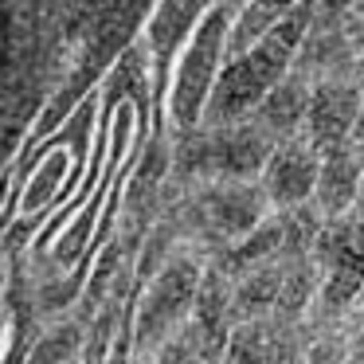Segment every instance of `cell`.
Returning a JSON list of instances; mask_svg holds the SVG:
<instances>
[{"label":"cell","mask_w":364,"mask_h":364,"mask_svg":"<svg viewBox=\"0 0 364 364\" xmlns=\"http://www.w3.org/2000/svg\"><path fill=\"white\" fill-rule=\"evenodd\" d=\"M278 341H282V329H278L274 317L235 321V329H231V337H228V348H223L220 364H274Z\"/></svg>","instance_id":"8fae6325"},{"label":"cell","mask_w":364,"mask_h":364,"mask_svg":"<svg viewBox=\"0 0 364 364\" xmlns=\"http://www.w3.org/2000/svg\"><path fill=\"white\" fill-rule=\"evenodd\" d=\"M79 341H82V325H59V329H51L48 337L36 345V353L28 364H71Z\"/></svg>","instance_id":"7c38bea8"},{"label":"cell","mask_w":364,"mask_h":364,"mask_svg":"<svg viewBox=\"0 0 364 364\" xmlns=\"http://www.w3.org/2000/svg\"><path fill=\"white\" fill-rule=\"evenodd\" d=\"M278 329H282V325H278ZM309 348H314L309 325H290V329H282L274 364H309Z\"/></svg>","instance_id":"4fadbf2b"},{"label":"cell","mask_w":364,"mask_h":364,"mask_svg":"<svg viewBox=\"0 0 364 364\" xmlns=\"http://www.w3.org/2000/svg\"><path fill=\"white\" fill-rule=\"evenodd\" d=\"M348 337H353V345H348V360L345 364H364V333L348 329Z\"/></svg>","instance_id":"2e32d148"},{"label":"cell","mask_w":364,"mask_h":364,"mask_svg":"<svg viewBox=\"0 0 364 364\" xmlns=\"http://www.w3.org/2000/svg\"><path fill=\"white\" fill-rule=\"evenodd\" d=\"M317 176H321V153L298 134L290 141L274 145L259 184H262V192H267L274 212H294V208L314 204Z\"/></svg>","instance_id":"5b68a950"},{"label":"cell","mask_w":364,"mask_h":364,"mask_svg":"<svg viewBox=\"0 0 364 364\" xmlns=\"http://www.w3.org/2000/svg\"><path fill=\"white\" fill-rule=\"evenodd\" d=\"M204 270H208V259L200 251H176L173 259L161 262V270L149 278L141 301H137L134 364H149L168 341L188 329Z\"/></svg>","instance_id":"7a4b0ae2"},{"label":"cell","mask_w":364,"mask_h":364,"mask_svg":"<svg viewBox=\"0 0 364 364\" xmlns=\"http://www.w3.org/2000/svg\"><path fill=\"white\" fill-rule=\"evenodd\" d=\"M348 329H337V333H321L314 337V348H309V364H345L348 360Z\"/></svg>","instance_id":"5bb4252c"},{"label":"cell","mask_w":364,"mask_h":364,"mask_svg":"<svg viewBox=\"0 0 364 364\" xmlns=\"http://www.w3.org/2000/svg\"><path fill=\"white\" fill-rule=\"evenodd\" d=\"M356 145H364V114H360V126H356V137H353Z\"/></svg>","instance_id":"ac0fdd59"},{"label":"cell","mask_w":364,"mask_h":364,"mask_svg":"<svg viewBox=\"0 0 364 364\" xmlns=\"http://www.w3.org/2000/svg\"><path fill=\"white\" fill-rule=\"evenodd\" d=\"M356 79L364 82V51H360V59H356Z\"/></svg>","instance_id":"d6986e66"},{"label":"cell","mask_w":364,"mask_h":364,"mask_svg":"<svg viewBox=\"0 0 364 364\" xmlns=\"http://www.w3.org/2000/svg\"><path fill=\"white\" fill-rule=\"evenodd\" d=\"M212 364H220V360H212Z\"/></svg>","instance_id":"ffe728a7"},{"label":"cell","mask_w":364,"mask_h":364,"mask_svg":"<svg viewBox=\"0 0 364 364\" xmlns=\"http://www.w3.org/2000/svg\"><path fill=\"white\" fill-rule=\"evenodd\" d=\"M360 114H364V82L356 75L325 79L314 87V102H309V118H306L301 137L317 153H329L356 137Z\"/></svg>","instance_id":"277c9868"},{"label":"cell","mask_w":364,"mask_h":364,"mask_svg":"<svg viewBox=\"0 0 364 364\" xmlns=\"http://www.w3.org/2000/svg\"><path fill=\"white\" fill-rule=\"evenodd\" d=\"M309 24H314V0H306L278 32H270L267 40L255 43L251 51L228 59L223 71H220V82H215V90H212V102H208L204 126L223 129V126L251 122L255 114H259V106L267 102L270 90L298 67Z\"/></svg>","instance_id":"6da1fadb"},{"label":"cell","mask_w":364,"mask_h":364,"mask_svg":"<svg viewBox=\"0 0 364 364\" xmlns=\"http://www.w3.org/2000/svg\"><path fill=\"white\" fill-rule=\"evenodd\" d=\"M314 87H317V82L294 67V71L286 75V79L267 95V102L259 106V114H255L251 122H259L262 134H267L274 145H282V141H290V137H298L301 129H306V118H309Z\"/></svg>","instance_id":"ba28073f"},{"label":"cell","mask_w":364,"mask_h":364,"mask_svg":"<svg viewBox=\"0 0 364 364\" xmlns=\"http://www.w3.org/2000/svg\"><path fill=\"white\" fill-rule=\"evenodd\" d=\"M149 364H208V360H204V353H200V348H196V345H192V341L181 333V337L168 341V345L161 348V353L153 356Z\"/></svg>","instance_id":"9a60e30c"},{"label":"cell","mask_w":364,"mask_h":364,"mask_svg":"<svg viewBox=\"0 0 364 364\" xmlns=\"http://www.w3.org/2000/svg\"><path fill=\"white\" fill-rule=\"evenodd\" d=\"M235 329V301H231V274L220 267L215 259H208L204 282L196 294V309H192V321L184 329V337L204 353V360H220L228 337Z\"/></svg>","instance_id":"8992f818"},{"label":"cell","mask_w":364,"mask_h":364,"mask_svg":"<svg viewBox=\"0 0 364 364\" xmlns=\"http://www.w3.org/2000/svg\"><path fill=\"white\" fill-rule=\"evenodd\" d=\"M243 4H251V0H223L220 9H228V12H231V16H235V12H239V9H243Z\"/></svg>","instance_id":"e0dca14e"},{"label":"cell","mask_w":364,"mask_h":364,"mask_svg":"<svg viewBox=\"0 0 364 364\" xmlns=\"http://www.w3.org/2000/svg\"><path fill=\"white\" fill-rule=\"evenodd\" d=\"M228 36H231V12L215 9L176 55L173 87H168V118L181 134H196L204 126L212 90L220 82L223 63H228Z\"/></svg>","instance_id":"3957f363"},{"label":"cell","mask_w":364,"mask_h":364,"mask_svg":"<svg viewBox=\"0 0 364 364\" xmlns=\"http://www.w3.org/2000/svg\"><path fill=\"white\" fill-rule=\"evenodd\" d=\"M306 0H251L231 16V36H228V59L251 51L255 43H262L270 32L286 24L294 12L301 9Z\"/></svg>","instance_id":"30bf717a"},{"label":"cell","mask_w":364,"mask_h":364,"mask_svg":"<svg viewBox=\"0 0 364 364\" xmlns=\"http://www.w3.org/2000/svg\"><path fill=\"white\" fill-rule=\"evenodd\" d=\"M223 0H161L157 12L149 20V48L157 67H165L168 59H176L184 51V43L196 36V28L220 9Z\"/></svg>","instance_id":"9c48e42d"},{"label":"cell","mask_w":364,"mask_h":364,"mask_svg":"<svg viewBox=\"0 0 364 364\" xmlns=\"http://www.w3.org/2000/svg\"><path fill=\"white\" fill-rule=\"evenodd\" d=\"M364 204V145L348 141L321 153V176H317L314 208L325 223L345 220Z\"/></svg>","instance_id":"52a82bcc"}]
</instances>
